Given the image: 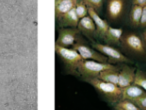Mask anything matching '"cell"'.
Wrapping results in <instances>:
<instances>
[{
    "instance_id": "cell-1",
    "label": "cell",
    "mask_w": 146,
    "mask_h": 110,
    "mask_svg": "<svg viewBox=\"0 0 146 110\" xmlns=\"http://www.w3.org/2000/svg\"><path fill=\"white\" fill-rule=\"evenodd\" d=\"M120 46L127 54L135 57H146V46L142 35L136 32L123 33L120 41Z\"/></svg>"
},
{
    "instance_id": "cell-2",
    "label": "cell",
    "mask_w": 146,
    "mask_h": 110,
    "mask_svg": "<svg viewBox=\"0 0 146 110\" xmlns=\"http://www.w3.org/2000/svg\"><path fill=\"white\" fill-rule=\"evenodd\" d=\"M55 52L60 57V59L62 60L65 67L73 74H75L77 72L78 67L84 60L81 55L74 48L63 47L60 46V45L55 44Z\"/></svg>"
},
{
    "instance_id": "cell-3",
    "label": "cell",
    "mask_w": 146,
    "mask_h": 110,
    "mask_svg": "<svg viewBox=\"0 0 146 110\" xmlns=\"http://www.w3.org/2000/svg\"><path fill=\"white\" fill-rule=\"evenodd\" d=\"M86 81L91 84L100 94L107 98L109 101L117 103L119 100L122 99V88L116 84L105 82L103 80H100L99 78H91L87 79Z\"/></svg>"
},
{
    "instance_id": "cell-4",
    "label": "cell",
    "mask_w": 146,
    "mask_h": 110,
    "mask_svg": "<svg viewBox=\"0 0 146 110\" xmlns=\"http://www.w3.org/2000/svg\"><path fill=\"white\" fill-rule=\"evenodd\" d=\"M118 66L111 63H101L94 60H83L77 69V73L85 80L91 78H98L99 74L103 71L115 69Z\"/></svg>"
},
{
    "instance_id": "cell-5",
    "label": "cell",
    "mask_w": 146,
    "mask_h": 110,
    "mask_svg": "<svg viewBox=\"0 0 146 110\" xmlns=\"http://www.w3.org/2000/svg\"><path fill=\"white\" fill-rule=\"evenodd\" d=\"M72 48L75 49L84 60H94V61L101 62V63H108V58L96 49L92 48L82 34L78 36L77 40H76L75 44L73 45Z\"/></svg>"
},
{
    "instance_id": "cell-6",
    "label": "cell",
    "mask_w": 146,
    "mask_h": 110,
    "mask_svg": "<svg viewBox=\"0 0 146 110\" xmlns=\"http://www.w3.org/2000/svg\"><path fill=\"white\" fill-rule=\"evenodd\" d=\"M91 45L94 49H96L97 51H99L100 53H102L103 55H105L108 58V63L111 64H127V63H132V60L130 58H128L126 55H124L121 51H119L118 49L114 48L113 46L109 44H102L99 42H94L92 41Z\"/></svg>"
},
{
    "instance_id": "cell-7",
    "label": "cell",
    "mask_w": 146,
    "mask_h": 110,
    "mask_svg": "<svg viewBox=\"0 0 146 110\" xmlns=\"http://www.w3.org/2000/svg\"><path fill=\"white\" fill-rule=\"evenodd\" d=\"M81 34L77 27L75 28H60L58 31V36L55 41V44L63 47H73L77 40L78 36Z\"/></svg>"
},
{
    "instance_id": "cell-8",
    "label": "cell",
    "mask_w": 146,
    "mask_h": 110,
    "mask_svg": "<svg viewBox=\"0 0 146 110\" xmlns=\"http://www.w3.org/2000/svg\"><path fill=\"white\" fill-rule=\"evenodd\" d=\"M127 7L126 0H107L106 13L109 20L117 21L123 17Z\"/></svg>"
},
{
    "instance_id": "cell-9",
    "label": "cell",
    "mask_w": 146,
    "mask_h": 110,
    "mask_svg": "<svg viewBox=\"0 0 146 110\" xmlns=\"http://www.w3.org/2000/svg\"><path fill=\"white\" fill-rule=\"evenodd\" d=\"M135 73H136L135 68L131 67V66L127 65V64H123L119 71L118 86L123 88L133 84L134 79H135Z\"/></svg>"
},
{
    "instance_id": "cell-10",
    "label": "cell",
    "mask_w": 146,
    "mask_h": 110,
    "mask_svg": "<svg viewBox=\"0 0 146 110\" xmlns=\"http://www.w3.org/2000/svg\"><path fill=\"white\" fill-rule=\"evenodd\" d=\"M77 28L79 29L82 35L89 39H91L94 36H97V29H96L95 23L89 15L80 19Z\"/></svg>"
},
{
    "instance_id": "cell-11",
    "label": "cell",
    "mask_w": 146,
    "mask_h": 110,
    "mask_svg": "<svg viewBox=\"0 0 146 110\" xmlns=\"http://www.w3.org/2000/svg\"><path fill=\"white\" fill-rule=\"evenodd\" d=\"M77 3H78V0H55L54 2L55 18L58 20L65 13L69 12L73 8H75Z\"/></svg>"
},
{
    "instance_id": "cell-12",
    "label": "cell",
    "mask_w": 146,
    "mask_h": 110,
    "mask_svg": "<svg viewBox=\"0 0 146 110\" xmlns=\"http://www.w3.org/2000/svg\"><path fill=\"white\" fill-rule=\"evenodd\" d=\"M88 14L93 19L94 23H95L96 29H97V36L101 37V38L103 39L105 34L107 33L108 28L110 27L108 22L106 20H104V19H102L101 17L99 16V14H98L94 9L89 8V7H88Z\"/></svg>"
},
{
    "instance_id": "cell-13",
    "label": "cell",
    "mask_w": 146,
    "mask_h": 110,
    "mask_svg": "<svg viewBox=\"0 0 146 110\" xmlns=\"http://www.w3.org/2000/svg\"><path fill=\"white\" fill-rule=\"evenodd\" d=\"M144 95H146L145 90L135 84H131L127 87L122 88V99L130 100V101L134 102L136 99Z\"/></svg>"
},
{
    "instance_id": "cell-14",
    "label": "cell",
    "mask_w": 146,
    "mask_h": 110,
    "mask_svg": "<svg viewBox=\"0 0 146 110\" xmlns=\"http://www.w3.org/2000/svg\"><path fill=\"white\" fill-rule=\"evenodd\" d=\"M79 20L80 19L77 16V14H76L75 8H73L72 10H70L69 12L65 13L63 16H61L58 19V22H59V26L61 28H68V27L75 28V27L78 26Z\"/></svg>"
},
{
    "instance_id": "cell-15",
    "label": "cell",
    "mask_w": 146,
    "mask_h": 110,
    "mask_svg": "<svg viewBox=\"0 0 146 110\" xmlns=\"http://www.w3.org/2000/svg\"><path fill=\"white\" fill-rule=\"evenodd\" d=\"M122 35H123V30L121 28H114L110 26L103 40L109 45H120Z\"/></svg>"
},
{
    "instance_id": "cell-16",
    "label": "cell",
    "mask_w": 146,
    "mask_h": 110,
    "mask_svg": "<svg viewBox=\"0 0 146 110\" xmlns=\"http://www.w3.org/2000/svg\"><path fill=\"white\" fill-rule=\"evenodd\" d=\"M119 71L120 68L117 67L115 69H110L103 71L99 74L98 78L100 80H103L105 82H109V83H113L118 85V81H119Z\"/></svg>"
},
{
    "instance_id": "cell-17",
    "label": "cell",
    "mask_w": 146,
    "mask_h": 110,
    "mask_svg": "<svg viewBox=\"0 0 146 110\" xmlns=\"http://www.w3.org/2000/svg\"><path fill=\"white\" fill-rule=\"evenodd\" d=\"M142 10H143V7L139 6V5H132L131 6V9H130L129 12V21L131 26L139 27Z\"/></svg>"
},
{
    "instance_id": "cell-18",
    "label": "cell",
    "mask_w": 146,
    "mask_h": 110,
    "mask_svg": "<svg viewBox=\"0 0 146 110\" xmlns=\"http://www.w3.org/2000/svg\"><path fill=\"white\" fill-rule=\"evenodd\" d=\"M114 107L121 108V109H123V110H141L134 102L130 101V100H125V99L119 100V101L115 104Z\"/></svg>"
},
{
    "instance_id": "cell-19",
    "label": "cell",
    "mask_w": 146,
    "mask_h": 110,
    "mask_svg": "<svg viewBox=\"0 0 146 110\" xmlns=\"http://www.w3.org/2000/svg\"><path fill=\"white\" fill-rule=\"evenodd\" d=\"M133 84L141 87L146 91V73L142 70H136L135 73V79H134Z\"/></svg>"
},
{
    "instance_id": "cell-20",
    "label": "cell",
    "mask_w": 146,
    "mask_h": 110,
    "mask_svg": "<svg viewBox=\"0 0 146 110\" xmlns=\"http://www.w3.org/2000/svg\"><path fill=\"white\" fill-rule=\"evenodd\" d=\"M79 1L85 3L87 7L94 9L97 13H99L102 10V6H103L104 2V0H79Z\"/></svg>"
},
{
    "instance_id": "cell-21",
    "label": "cell",
    "mask_w": 146,
    "mask_h": 110,
    "mask_svg": "<svg viewBox=\"0 0 146 110\" xmlns=\"http://www.w3.org/2000/svg\"><path fill=\"white\" fill-rule=\"evenodd\" d=\"M75 11H76V14L77 16L79 17V19L84 18V17L88 16V7L85 3H83L82 1H79L78 0V3L76 4L75 6Z\"/></svg>"
},
{
    "instance_id": "cell-22",
    "label": "cell",
    "mask_w": 146,
    "mask_h": 110,
    "mask_svg": "<svg viewBox=\"0 0 146 110\" xmlns=\"http://www.w3.org/2000/svg\"><path fill=\"white\" fill-rule=\"evenodd\" d=\"M134 103H135L141 110H146V95L136 99L135 101H134Z\"/></svg>"
},
{
    "instance_id": "cell-23",
    "label": "cell",
    "mask_w": 146,
    "mask_h": 110,
    "mask_svg": "<svg viewBox=\"0 0 146 110\" xmlns=\"http://www.w3.org/2000/svg\"><path fill=\"white\" fill-rule=\"evenodd\" d=\"M141 28H146V6L143 7L142 10V15H141V20H140V25Z\"/></svg>"
},
{
    "instance_id": "cell-24",
    "label": "cell",
    "mask_w": 146,
    "mask_h": 110,
    "mask_svg": "<svg viewBox=\"0 0 146 110\" xmlns=\"http://www.w3.org/2000/svg\"><path fill=\"white\" fill-rule=\"evenodd\" d=\"M132 5H139V6H146V0H131Z\"/></svg>"
},
{
    "instance_id": "cell-25",
    "label": "cell",
    "mask_w": 146,
    "mask_h": 110,
    "mask_svg": "<svg viewBox=\"0 0 146 110\" xmlns=\"http://www.w3.org/2000/svg\"><path fill=\"white\" fill-rule=\"evenodd\" d=\"M142 37H143L144 43H145V46H146V30H144L143 32H142Z\"/></svg>"
},
{
    "instance_id": "cell-26",
    "label": "cell",
    "mask_w": 146,
    "mask_h": 110,
    "mask_svg": "<svg viewBox=\"0 0 146 110\" xmlns=\"http://www.w3.org/2000/svg\"><path fill=\"white\" fill-rule=\"evenodd\" d=\"M115 108V110H123V109H121V108H117V107H114Z\"/></svg>"
},
{
    "instance_id": "cell-27",
    "label": "cell",
    "mask_w": 146,
    "mask_h": 110,
    "mask_svg": "<svg viewBox=\"0 0 146 110\" xmlns=\"http://www.w3.org/2000/svg\"><path fill=\"white\" fill-rule=\"evenodd\" d=\"M145 30H146V28H145Z\"/></svg>"
}]
</instances>
